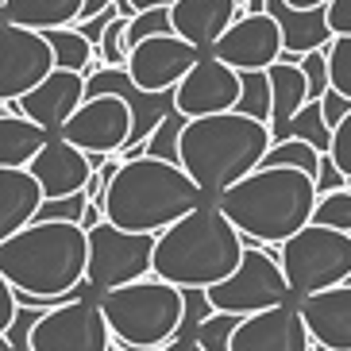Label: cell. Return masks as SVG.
<instances>
[{"label": "cell", "mask_w": 351, "mask_h": 351, "mask_svg": "<svg viewBox=\"0 0 351 351\" xmlns=\"http://www.w3.org/2000/svg\"><path fill=\"white\" fill-rule=\"evenodd\" d=\"M85 270H89V232L82 224L35 220L8 243H0V274L12 282L16 293L82 301L93 293Z\"/></svg>", "instance_id": "1"}, {"label": "cell", "mask_w": 351, "mask_h": 351, "mask_svg": "<svg viewBox=\"0 0 351 351\" xmlns=\"http://www.w3.org/2000/svg\"><path fill=\"white\" fill-rule=\"evenodd\" d=\"M317 201V178H309L305 170L258 166L217 197V208L239 228V236L258 239L274 251L313 224Z\"/></svg>", "instance_id": "2"}, {"label": "cell", "mask_w": 351, "mask_h": 351, "mask_svg": "<svg viewBox=\"0 0 351 351\" xmlns=\"http://www.w3.org/2000/svg\"><path fill=\"white\" fill-rule=\"evenodd\" d=\"M239 263H243V236L217 208V201H205L155 239V278L178 289L217 286L236 274Z\"/></svg>", "instance_id": "3"}, {"label": "cell", "mask_w": 351, "mask_h": 351, "mask_svg": "<svg viewBox=\"0 0 351 351\" xmlns=\"http://www.w3.org/2000/svg\"><path fill=\"white\" fill-rule=\"evenodd\" d=\"M208 197L178 162L139 155L120 166V174L108 182L104 193V220L128 232L158 236L193 208H201Z\"/></svg>", "instance_id": "4"}, {"label": "cell", "mask_w": 351, "mask_h": 351, "mask_svg": "<svg viewBox=\"0 0 351 351\" xmlns=\"http://www.w3.org/2000/svg\"><path fill=\"white\" fill-rule=\"evenodd\" d=\"M270 143H274L270 124L232 108L220 116L189 120L182 132V143H178V162L205 189L208 201H217L228 186H236L239 178H247L251 170L263 166Z\"/></svg>", "instance_id": "5"}, {"label": "cell", "mask_w": 351, "mask_h": 351, "mask_svg": "<svg viewBox=\"0 0 351 351\" xmlns=\"http://www.w3.org/2000/svg\"><path fill=\"white\" fill-rule=\"evenodd\" d=\"M97 301H101L104 320L112 328V340L132 348V351L166 348L182 332V317H186L182 289L155 278V274L132 282V286L108 289Z\"/></svg>", "instance_id": "6"}, {"label": "cell", "mask_w": 351, "mask_h": 351, "mask_svg": "<svg viewBox=\"0 0 351 351\" xmlns=\"http://www.w3.org/2000/svg\"><path fill=\"white\" fill-rule=\"evenodd\" d=\"M278 263L286 270V282L293 298H309L320 289L348 286L351 282V236L324 224L301 228L293 239L278 247Z\"/></svg>", "instance_id": "7"}, {"label": "cell", "mask_w": 351, "mask_h": 351, "mask_svg": "<svg viewBox=\"0 0 351 351\" xmlns=\"http://www.w3.org/2000/svg\"><path fill=\"white\" fill-rule=\"evenodd\" d=\"M208 301L217 313H236V317H251V313L274 309L286 301H298L286 282V270L278 263V247L270 251L267 243L243 236V263L232 278L208 286Z\"/></svg>", "instance_id": "8"}, {"label": "cell", "mask_w": 351, "mask_h": 351, "mask_svg": "<svg viewBox=\"0 0 351 351\" xmlns=\"http://www.w3.org/2000/svg\"><path fill=\"white\" fill-rule=\"evenodd\" d=\"M155 239L158 236H147V232L116 228L112 220L89 228V270H85L89 289L101 298L108 289L151 278L155 274Z\"/></svg>", "instance_id": "9"}, {"label": "cell", "mask_w": 351, "mask_h": 351, "mask_svg": "<svg viewBox=\"0 0 351 351\" xmlns=\"http://www.w3.org/2000/svg\"><path fill=\"white\" fill-rule=\"evenodd\" d=\"M132 128H135V116L124 97L101 93V97H85L82 108L70 116V124L58 135L77 151H85L89 158H112L128 147Z\"/></svg>", "instance_id": "10"}, {"label": "cell", "mask_w": 351, "mask_h": 351, "mask_svg": "<svg viewBox=\"0 0 351 351\" xmlns=\"http://www.w3.org/2000/svg\"><path fill=\"white\" fill-rule=\"evenodd\" d=\"M112 328L97 298L70 301L62 309L43 313L32 332V351H108Z\"/></svg>", "instance_id": "11"}, {"label": "cell", "mask_w": 351, "mask_h": 351, "mask_svg": "<svg viewBox=\"0 0 351 351\" xmlns=\"http://www.w3.org/2000/svg\"><path fill=\"white\" fill-rule=\"evenodd\" d=\"M54 66V51L43 32H27L16 23H0V104L8 108L27 97Z\"/></svg>", "instance_id": "12"}, {"label": "cell", "mask_w": 351, "mask_h": 351, "mask_svg": "<svg viewBox=\"0 0 351 351\" xmlns=\"http://www.w3.org/2000/svg\"><path fill=\"white\" fill-rule=\"evenodd\" d=\"M201 54L205 51H197L182 35H155V39H143L139 47H132L124 70L132 73V82L143 93H174L182 77L201 62Z\"/></svg>", "instance_id": "13"}, {"label": "cell", "mask_w": 351, "mask_h": 351, "mask_svg": "<svg viewBox=\"0 0 351 351\" xmlns=\"http://www.w3.org/2000/svg\"><path fill=\"white\" fill-rule=\"evenodd\" d=\"M239 70H232L228 62H220L217 54H201V62L182 77V85L174 89V112H182L186 120H201V116H220L232 112L239 104Z\"/></svg>", "instance_id": "14"}, {"label": "cell", "mask_w": 351, "mask_h": 351, "mask_svg": "<svg viewBox=\"0 0 351 351\" xmlns=\"http://www.w3.org/2000/svg\"><path fill=\"white\" fill-rule=\"evenodd\" d=\"M208 54H217L220 62L232 70H270L282 58V27L270 12H243Z\"/></svg>", "instance_id": "15"}, {"label": "cell", "mask_w": 351, "mask_h": 351, "mask_svg": "<svg viewBox=\"0 0 351 351\" xmlns=\"http://www.w3.org/2000/svg\"><path fill=\"white\" fill-rule=\"evenodd\" d=\"M232 351H313L301 301H286V305L243 317L232 336Z\"/></svg>", "instance_id": "16"}, {"label": "cell", "mask_w": 351, "mask_h": 351, "mask_svg": "<svg viewBox=\"0 0 351 351\" xmlns=\"http://www.w3.org/2000/svg\"><path fill=\"white\" fill-rule=\"evenodd\" d=\"M82 101H85V73L51 70L27 97L8 104V112H20V116H27L32 124L47 128L51 135H58L70 124V116L82 108Z\"/></svg>", "instance_id": "17"}, {"label": "cell", "mask_w": 351, "mask_h": 351, "mask_svg": "<svg viewBox=\"0 0 351 351\" xmlns=\"http://www.w3.org/2000/svg\"><path fill=\"white\" fill-rule=\"evenodd\" d=\"M32 178L43 186V197H70V193H82L89 186V178L97 174L93 162L85 151H77L73 143H66L62 135H54L51 143L43 147L35 162L27 166Z\"/></svg>", "instance_id": "18"}, {"label": "cell", "mask_w": 351, "mask_h": 351, "mask_svg": "<svg viewBox=\"0 0 351 351\" xmlns=\"http://www.w3.org/2000/svg\"><path fill=\"white\" fill-rule=\"evenodd\" d=\"M301 317L309 324L313 348L351 351V282L301 298Z\"/></svg>", "instance_id": "19"}, {"label": "cell", "mask_w": 351, "mask_h": 351, "mask_svg": "<svg viewBox=\"0 0 351 351\" xmlns=\"http://www.w3.org/2000/svg\"><path fill=\"white\" fill-rule=\"evenodd\" d=\"M247 12H270L278 20L282 54H289V58H301V54H309V51H328V43L336 39L324 8L301 12V8H289L286 0H251Z\"/></svg>", "instance_id": "20"}, {"label": "cell", "mask_w": 351, "mask_h": 351, "mask_svg": "<svg viewBox=\"0 0 351 351\" xmlns=\"http://www.w3.org/2000/svg\"><path fill=\"white\" fill-rule=\"evenodd\" d=\"M243 16L239 0H178L170 8L174 20V35H182L186 43H193L197 51H213L220 43V35Z\"/></svg>", "instance_id": "21"}, {"label": "cell", "mask_w": 351, "mask_h": 351, "mask_svg": "<svg viewBox=\"0 0 351 351\" xmlns=\"http://www.w3.org/2000/svg\"><path fill=\"white\" fill-rule=\"evenodd\" d=\"M43 186L32 178V170H0V243L35 224Z\"/></svg>", "instance_id": "22"}, {"label": "cell", "mask_w": 351, "mask_h": 351, "mask_svg": "<svg viewBox=\"0 0 351 351\" xmlns=\"http://www.w3.org/2000/svg\"><path fill=\"white\" fill-rule=\"evenodd\" d=\"M267 73H270V97H274L270 135H274V143H278V139H286L289 120L309 104V77H305V70L298 66V58H289V54H282Z\"/></svg>", "instance_id": "23"}, {"label": "cell", "mask_w": 351, "mask_h": 351, "mask_svg": "<svg viewBox=\"0 0 351 351\" xmlns=\"http://www.w3.org/2000/svg\"><path fill=\"white\" fill-rule=\"evenodd\" d=\"M54 135L20 112H0V170H27Z\"/></svg>", "instance_id": "24"}, {"label": "cell", "mask_w": 351, "mask_h": 351, "mask_svg": "<svg viewBox=\"0 0 351 351\" xmlns=\"http://www.w3.org/2000/svg\"><path fill=\"white\" fill-rule=\"evenodd\" d=\"M85 0H8L0 12V23H16L27 32H54V27H77Z\"/></svg>", "instance_id": "25"}, {"label": "cell", "mask_w": 351, "mask_h": 351, "mask_svg": "<svg viewBox=\"0 0 351 351\" xmlns=\"http://www.w3.org/2000/svg\"><path fill=\"white\" fill-rule=\"evenodd\" d=\"M47 35V43H51L54 51V66L58 70H73V73H89L101 66V54H97V47L89 39H85L82 27H54V32H43Z\"/></svg>", "instance_id": "26"}, {"label": "cell", "mask_w": 351, "mask_h": 351, "mask_svg": "<svg viewBox=\"0 0 351 351\" xmlns=\"http://www.w3.org/2000/svg\"><path fill=\"white\" fill-rule=\"evenodd\" d=\"M239 82H243V89H239L236 112H243V116H251V120H263V124H270V112H274V97H270V73H267V70H247V73H239Z\"/></svg>", "instance_id": "27"}, {"label": "cell", "mask_w": 351, "mask_h": 351, "mask_svg": "<svg viewBox=\"0 0 351 351\" xmlns=\"http://www.w3.org/2000/svg\"><path fill=\"white\" fill-rule=\"evenodd\" d=\"M286 139H305V143L317 147L320 155H328V151H332V124L324 120V108H320V101H309L298 116H293V120H289Z\"/></svg>", "instance_id": "28"}, {"label": "cell", "mask_w": 351, "mask_h": 351, "mask_svg": "<svg viewBox=\"0 0 351 351\" xmlns=\"http://www.w3.org/2000/svg\"><path fill=\"white\" fill-rule=\"evenodd\" d=\"M320 151L305 139H278V143H270V151L263 155V166H289V170H305L309 178H317L320 170Z\"/></svg>", "instance_id": "29"}, {"label": "cell", "mask_w": 351, "mask_h": 351, "mask_svg": "<svg viewBox=\"0 0 351 351\" xmlns=\"http://www.w3.org/2000/svg\"><path fill=\"white\" fill-rule=\"evenodd\" d=\"M186 116L182 112H170L162 120V124L155 128V135L147 139V147H143V155H151V158H162V162H178V143H182V132H186ZM182 166V162H178Z\"/></svg>", "instance_id": "30"}, {"label": "cell", "mask_w": 351, "mask_h": 351, "mask_svg": "<svg viewBox=\"0 0 351 351\" xmlns=\"http://www.w3.org/2000/svg\"><path fill=\"white\" fill-rule=\"evenodd\" d=\"M239 320L243 317H236V313H213V317L193 332V340L205 351H232V336H236Z\"/></svg>", "instance_id": "31"}, {"label": "cell", "mask_w": 351, "mask_h": 351, "mask_svg": "<svg viewBox=\"0 0 351 351\" xmlns=\"http://www.w3.org/2000/svg\"><path fill=\"white\" fill-rule=\"evenodd\" d=\"M85 213H89V197L70 193V197H43L35 220H62V224H85Z\"/></svg>", "instance_id": "32"}, {"label": "cell", "mask_w": 351, "mask_h": 351, "mask_svg": "<svg viewBox=\"0 0 351 351\" xmlns=\"http://www.w3.org/2000/svg\"><path fill=\"white\" fill-rule=\"evenodd\" d=\"M155 35H174V20H170V8H151L139 12L128 20V51L139 47L143 39H155Z\"/></svg>", "instance_id": "33"}, {"label": "cell", "mask_w": 351, "mask_h": 351, "mask_svg": "<svg viewBox=\"0 0 351 351\" xmlns=\"http://www.w3.org/2000/svg\"><path fill=\"white\" fill-rule=\"evenodd\" d=\"M313 224L336 228V232H348L351 236V189L340 193H324L317 201V213H313Z\"/></svg>", "instance_id": "34"}, {"label": "cell", "mask_w": 351, "mask_h": 351, "mask_svg": "<svg viewBox=\"0 0 351 351\" xmlns=\"http://www.w3.org/2000/svg\"><path fill=\"white\" fill-rule=\"evenodd\" d=\"M97 54H101V66H128V16H116L108 27H104L101 43H97Z\"/></svg>", "instance_id": "35"}, {"label": "cell", "mask_w": 351, "mask_h": 351, "mask_svg": "<svg viewBox=\"0 0 351 351\" xmlns=\"http://www.w3.org/2000/svg\"><path fill=\"white\" fill-rule=\"evenodd\" d=\"M328 73H332V89L351 101V35H336L328 43Z\"/></svg>", "instance_id": "36"}, {"label": "cell", "mask_w": 351, "mask_h": 351, "mask_svg": "<svg viewBox=\"0 0 351 351\" xmlns=\"http://www.w3.org/2000/svg\"><path fill=\"white\" fill-rule=\"evenodd\" d=\"M298 66L305 70V77H309V101H320V97L332 89V73H328V51H309L301 54Z\"/></svg>", "instance_id": "37"}, {"label": "cell", "mask_w": 351, "mask_h": 351, "mask_svg": "<svg viewBox=\"0 0 351 351\" xmlns=\"http://www.w3.org/2000/svg\"><path fill=\"white\" fill-rule=\"evenodd\" d=\"M182 298H186V317H182V332L178 336H193L217 309L208 301V289H182Z\"/></svg>", "instance_id": "38"}, {"label": "cell", "mask_w": 351, "mask_h": 351, "mask_svg": "<svg viewBox=\"0 0 351 351\" xmlns=\"http://www.w3.org/2000/svg\"><path fill=\"white\" fill-rule=\"evenodd\" d=\"M332 162L343 170V178L351 182V112L343 116L340 124H336V132H332Z\"/></svg>", "instance_id": "39"}, {"label": "cell", "mask_w": 351, "mask_h": 351, "mask_svg": "<svg viewBox=\"0 0 351 351\" xmlns=\"http://www.w3.org/2000/svg\"><path fill=\"white\" fill-rule=\"evenodd\" d=\"M351 182L343 178V170L336 162H332V155H324L320 158V170H317V193L324 197V193H340V189H348Z\"/></svg>", "instance_id": "40"}, {"label": "cell", "mask_w": 351, "mask_h": 351, "mask_svg": "<svg viewBox=\"0 0 351 351\" xmlns=\"http://www.w3.org/2000/svg\"><path fill=\"white\" fill-rule=\"evenodd\" d=\"M16 313H20V301H16V289H12V282L0 274V336L12 328V320H16Z\"/></svg>", "instance_id": "41"}, {"label": "cell", "mask_w": 351, "mask_h": 351, "mask_svg": "<svg viewBox=\"0 0 351 351\" xmlns=\"http://www.w3.org/2000/svg\"><path fill=\"white\" fill-rule=\"evenodd\" d=\"M320 108H324V120L332 124V132H336V124H340L343 116L351 112V101L343 93H336V89H328V93L320 97Z\"/></svg>", "instance_id": "42"}, {"label": "cell", "mask_w": 351, "mask_h": 351, "mask_svg": "<svg viewBox=\"0 0 351 351\" xmlns=\"http://www.w3.org/2000/svg\"><path fill=\"white\" fill-rule=\"evenodd\" d=\"M324 12H328L332 35H351V0H332Z\"/></svg>", "instance_id": "43"}, {"label": "cell", "mask_w": 351, "mask_h": 351, "mask_svg": "<svg viewBox=\"0 0 351 351\" xmlns=\"http://www.w3.org/2000/svg\"><path fill=\"white\" fill-rule=\"evenodd\" d=\"M178 0H116V12L120 16H139V12H151V8H174Z\"/></svg>", "instance_id": "44"}, {"label": "cell", "mask_w": 351, "mask_h": 351, "mask_svg": "<svg viewBox=\"0 0 351 351\" xmlns=\"http://www.w3.org/2000/svg\"><path fill=\"white\" fill-rule=\"evenodd\" d=\"M158 351H205V348H201L193 336H174V340L166 343V348H158Z\"/></svg>", "instance_id": "45"}, {"label": "cell", "mask_w": 351, "mask_h": 351, "mask_svg": "<svg viewBox=\"0 0 351 351\" xmlns=\"http://www.w3.org/2000/svg\"><path fill=\"white\" fill-rule=\"evenodd\" d=\"M289 8H301V12H313V8H328L332 0H286Z\"/></svg>", "instance_id": "46"}, {"label": "cell", "mask_w": 351, "mask_h": 351, "mask_svg": "<svg viewBox=\"0 0 351 351\" xmlns=\"http://www.w3.org/2000/svg\"><path fill=\"white\" fill-rule=\"evenodd\" d=\"M0 351H16V348H12V343L4 340V336H0Z\"/></svg>", "instance_id": "47"}, {"label": "cell", "mask_w": 351, "mask_h": 351, "mask_svg": "<svg viewBox=\"0 0 351 351\" xmlns=\"http://www.w3.org/2000/svg\"><path fill=\"white\" fill-rule=\"evenodd\" d=\"M239 4H243V12H247V4H251V0H239Z\"/></svg>", "instance_id": "48"}, {"label": "cell", "mask_w": 351, "mask_h": 351, "mask_svg": "<svg viewBox=\"0 0 351 351\" xmlns=\"http://www.w3.org/2000/svg\"><path fill=\"white\" fill-rule=\"evenodd\" d=\"M4 4H8V0H0V12H4Z\"/></svg>", "instance_id": "49"}, {"label": "cell", "mask_w": 351, "mask_h": 351, "mask_svg": "<svg viewBox=\"0 0 351 351\" xmlns=\"http://www.w3.org/2000/svg\"><path fill=\"white\" fill-rule=\"evenodd\" d=\"M313 351H328V348H313Z\"/></svg>", "instance_id": "50"}, {"label": "cell", "mask_w": 351, "mask_h": 351, "mask_svg": "<svg viewBox=\"0 0 351 351\" xmlns=\"http://www.w3.org/2000/svg\"><path fill=\"white\" fill-rule=\"evenodd\" d=\"M0 112H8V108H4V104H0Z\"/></svg>", "instance_id": "51"}]
</instances>
